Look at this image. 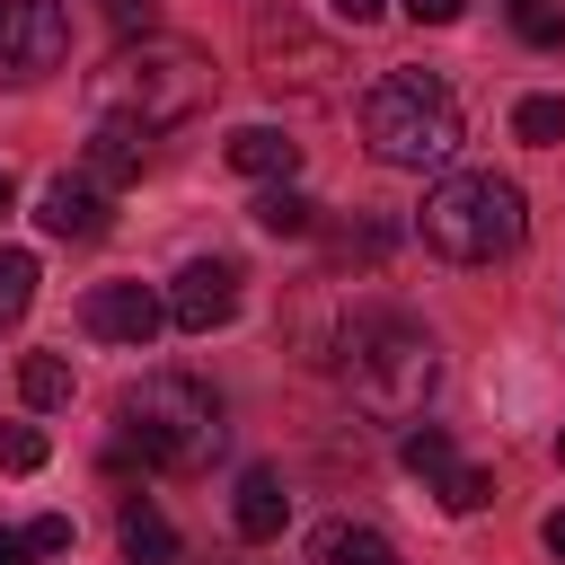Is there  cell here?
Here are the masks:
<instances>
[{"mask_svg":"<svg viewBox=\"0 0 565 565\" xmlns=\"http://www.w3.org/2000/svg\"><path fill=\"white\" fill-rule=\"evenodd\" d=\"M212 88H221V71H212L203 44L141 35V44H124V53L88 79V115L132 124V132H177V124H194V115L212 106Z\"/></svg>","mask_w":565,"mask_h":565,"instance_id":"6da1fadb","label":"cell"},{"mask_svg":"<svg viewBox=\"0 0 565 565\" xmlns=\"http://www.w3.org/2000/svg\"><path fill=\"white\" fill-rule=\"evenodd\" d=\"M335 371H344L353 406H362V415H380V424L424 415V406H433V388H441V353H433V335H424L415 318H397V309L344 318V335H335Z\"/></svg>","mask_w":565,"mask_h":565,"instance_id":"7a4b0ae2","label":"cell"},{"mask_svg":"<svg viewBox=\"0 0 565 565\" xmlns=\"http://www.w3.org/2000/svg\"><path fill=\"white\" fill-rule=\"evenodd\" d=\"M115 433H124V450H141L150 468H212V450L230 441V424H221V397L194 380V371H150V380H132L124 388V406H115Z\"/></svg>","mask_w":565,"mask_h":565,"instance_id":"3957f363","label":"cell"},{"mask_svg":"<svg viewBox=\"0 0 565 565\" xmlns=\"http://www.w3.org/2000/svg\"><path fill=\"white\" fill-rule=\"evenodd\" d=\"M424 247L450 256V265H494L521 247V185L494 177V168H450L433 194H424Z\"/></svg>","mask_w":565,"mask_h":565,"instance_id":"277c9868","label":"cell"},{"mask_svg":"<svg viewBox=\"0 0 565 565\" xmlns=\"http://www.w3.org/2000/svg\"><path fill=\"white\" fill-rule=\"evenodd\" d=\"M362 141L380 168H441L459 150V97L433 71H388L362 97Z\"/></svg>","mask_w":565,"mask_h":565,"instance_id":"5b68a950","label":"cell"},{"mask_svg":"<svg viewBox=\"0 0 565 565\" xmlns=\"http://www.w3.org/2000/svg\"><path fill=\"white\" fill-rule=\"evenodd\" d=\"M71 62V9L62 0H0V88H44Z\"/></svg>","mask_w":565,"mask_h":565,"instance_id":"8992f818","label":"cell"},{"mask_svg":"<svg viewBox=\"0 0 565 565\" xmlns=\"http://www.w3.org/2000/svg\"><path fill=\"white\" fill-rule=\"evenodd\" d=\"M256 62H265V88H300V97H335V79H344V53L327 35H300L291 18L256 26Z\"/></svg>","mask_w":565,"mask_h":565,"instance_id":"52a82bcc","label":"cell"},{"mask_svg":"<svg viewBox=\"0 0 565 565\" xmlns=\"http://www.w3.org/2000/svg\"><path fill=\"white\" fill-rule=\"evenodd\" d=\"M230 318H238V265H230V256H194V265L168 282V327L212 335V327H230Z\"/></svg>","mask_w":565,"mask_h":565,"instance_id":"ba28073f","label":"cell"},{"mask_svg":"<svg viewBox=\"0 0 565 565\" xmlns=\"http://www.w3.org/2000/svg\"><path fill=\"white\" fill-rule=\"evenodd\" d=\"M79 327H88L97 344H150V335L168 327V300H159L150 282H97V291L79 300Z\"/></svg>","mask_w":565,"mask_h":565,"instance_id":"9c48e42d","label":"cell"},{"mask_svg":"<svg viewBox=\"0 0 565 565\" xmlns=\"http://www.w3.org/2000/svg\"><path fill=\"white\" fill-rule=\"evenodd\" d=\"M53 238H71V247H88V238H106V185L97 177H53L44 185V212H35Z\"/></svg>","mask_w":565,"mask_h":565,"instance_id":"30bf717a","label":"cell"},{"mask_svg":"<svg viewBox=\"0 0 565 565\" xmlns=\"http://www.w3.org/2000/svg\"><path fill=\"white\" fill-rule=\"evenodd\" d=\"M141 159H150V132H132V124H106V115H97V124H88V168H79V177H97V185L115 194V185H132V177H141Z\"/></svg>","mask_w":565,"mask_h":565,"instance_id":"8fae6325","label":"cell"},{"mask_svg":"<svg viewBox=\"0 0 565 565\" xmlns=\"http://www.w3.org/2000/svg\"><path fill=\"white\" fill-rule=\"evenodd\" d=\"M230 168H238V177L282 185V177L300 168V141H291V132H274V124H238V132H230Z\"/></svg>","mask_w":565,"mask_h":565,"instance_id":"7c38bea8","label":"cell"},{"mask_svg":"<svg viewBox=\"0 0 565 565\" xmlns=\"http://www.w3.org/2000/svg\"><path fill=\"white\" fill-rule=\"evenodd\" d=\"M230 521H238V539H282V521H291V494H282V477H274V468H247V477H238V503H230Z\"/></svg>","mask_w":565,"mask_h":565,"instance_id":"4fadbf2b","label":"cell"},{"mask_svg":"<svg viewBox=\"0 0 565 565\" xmlns=\"http://www.w3.org/2000/svg\"><path fill=\"white\" fill-rule=\"evenodd\" d=\"M309 565H406L371 521H327L318 539H309Z\"/></svg>","mask_w":565,"mask_h":565,"instance_id":"5bb4252c","label":"cell"},{"mask_svg":"<svg viewBox=\"0 0 565 565\" xmlns=\"http://www.w3.org/2000/svg\"><path fill=\"white\" fill-rule=\"evenodd\" d=\"M256 230H265V238H300V230H318V203L282 177V185H265V194H256Z\"/></svg>","mask_w":565,"mask_h":565,"instance_id":"9a60e30c","label":"cell"},{"mask_svg":"<svg viewBox=\"0 0 565 565\" xmlns=\"http://www.w3.org/2000/svg\"><path fill=\"white\" fill-rule=\"evenodd\" d=\"M177 556V530H168V512H150V503H124V565H168Z\"/></svg>","mask_w":565,"mask_h":565,"instance_id":"2e32d148","label":"cell"},{"mask_svg":"<svg viewBox=\"0 0 565 565\" xmlns=\"http://www.w3.org/2000/svg\"><path fill=\"white\" fill-rule=\"evenodd\" d=\"M397 459H406V477H424V486H441V477L459 468V450H450V433H441V424H406Z\"/></svg>","mask_w":565,"mask_h":565,"instance_id":"e0dca14e","label":"cell"},{"mask_svg":"<svg viewBox=\"0 0 565 565\" xmlns=\"http://www.w3.org/2000/svg\"><path fill=\"white\" fill-rule=\"evenodd\" d=\"M35 309V256L26 247H0V327H18Z\"/></svg>","mask_w":565,"mask_h":565,"instance_id":"ac0fdd59","label":"cell"},{"mask_svg":"<svg viewBox=\"0 0 565 565\" xmlns=\"http://www.w3.org/2000/svg\"><path fill=\"white\" fill-rule=\"evenodd\" d=\"M512 132H521L530 150H556V141H565V97H521V106H512Z\"/></svg>","mask_w":565,"mask_h":565,"instance_id":"d6986e66","label":"cell"},{"mask_svg":"<svg viewBox=\"0 0 565 565\" xmlns=\"http://www.w3.org/2000/svg\"><path fill=\"white\" fill-rule=\"evenodd\" d=\"M18 388H26V406H62V397H71V362H62V353H26Z\"/></svg>","mask_w":565,"mask_h":565,"instance_id":"ffe728a7","label":"cell"},{"mask_svg":"<svg viewBox=\"0 0 565 565\" xmlns=\"http://www.w3.org/2000/svg\"><path fill=\"white\" fill-rule=\"evenodd\" d=\"M433 494H441V512H486V503H494V477H486V468H450Z\"/></svg>","mask_w":565,"mask_h":565,"instance_id":"44dd1931","label":"cell"},{"mask_svg":"<svg viewBox=\"0 0 565 565\" xmlns=\"http://www.w3.org/2000/svg\"><path fill=\"white\" fill-rule=\"evenodd\" d=\"M512 26L530 44H565V0H512Z\"/></svg>","mask_w":565,"mask_h":565,"instance_id":"7402d4cb","label":"cell"},{"mask_svg":"<svg viewBox=\"0 0 565 565\" xmlns=\"http://www.w3.org/2000/svg\"><path fill=\"white\" fill-rule=\"evenodd\" d=\"M0 468H18V477L44 468V433H35V424H9V433H0Z\"/></svg>","mask_w":565,"mask_h":565,"instance_id":"603a6c76","label":"cell"},{"mask_svg":"<svg viewBox=\"0 0 565 565\" xmlns=\"http://www.w3.org/2000/svg\"><path fill=\"white\" fill-rule=\"evenodd\" d=\"M26 547H35V556H71V512H44V521H26Z\"/></svg>","mask_w":565,"mask_h":565,"instance_id":"cb8c5ba5","label":"cell"},{"mask_svg":"<svg viewBox=\"0 0 565 565\" xmlns=\"http://www.w3.org/2000/svg\"><path fill=\"white\" fill-rule=\"evenodd\" d=\"M106 18H115L124 35H150V26H159V0H106Z\"/></svg>","mask_w":565,"mask_h":565,"instance_id":"d4e9b609","label":"cell"},{"mask_svg":"<svg viewBox=\"0 0 565 565\" xmlns=\"http://www.w3.org/2000/svg\"><path fill=\"white\" fill-rule=\"evenodd\" d=\"M406 18H415V26H459L468 0H406Z\"/></svg>","mask_w":565,"mask_h":565,"instance_id":"484cf974","label":"cell"},{"mask_svg":"<svg viewBox=\"0 0 565 565\" xmlns=\"http://www.w3.org/2000/svg\"><path fill=\"white\" fill-rule=\"evenodd\" d=\"M327 9H335V18H344V26H371V18H380V9H388V0H327Z\"/></svg>","mask_w":565,"mask_h":565,"instance_id":"4316f807","label":"cell"},{"mask_svg":"<svg viewBox=\"0 0 565 565\" xmlns=\"http://www.w3.org/2000/svg\"><path fill=\"white\" fill-rule=\"evenodd\" d=\"M0 565H35V547H26V530H0Z\"/></svg>","mask_w":565,"mask_h":565,"instance_id":"83f0119b","label":"cell"},{"mask_svg":"<svg viewBox=\"0 0 565 565\" xmlns=\"http://www.w3.org/2000/svg\"><path fill=\"white\" fill-rule=\"evenodd\" d=\"M539 539H547V556H565V512H547V521H539Z\"/></svg>","mask_w":565,"mask_h":565,"instance_id":"f1b7e54d","label":"cell"},{"mask_svg":"<svg viewBox=\"0 0 565 565\" xmlns=\"http://www.w3.org/2000/svg\"><path fill=\"white\" fill-rule=\"evenodd\" d=\"M9 203H18V185H9V168H0V212H9Z\"/></svg>","mask_w":565,"mask_h":565,"instance_id":"f546056e","label":"cell"},{"mask_svg":"<svg viewBox=\"0 0 565 565\" xmlns=\"http://www.w3.org/2000/svg\"><path fill=\"white\" fill-rule=\"evenodd\" d=\"M556 459H565V433H556Z\"/></svg>","mask_w":565,"mask_h":565,"instance_id":"4dcf8cb0","label":"cell"}]
</instances>
